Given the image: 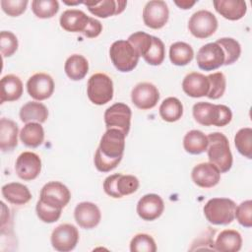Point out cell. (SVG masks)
I'll return each instance as SVG.
<instances>
[{
    "mask_svg": "<svg viewBox=\"0 0 252 252\" xmlns=\"http://www.w3.org/2000/svg\"><path fill=\"white\" fill-rule=\"evenodd\" d=\"M193 116L201 125L223 127L231 121L232 112L226 105L200 101L193 105Z\"/></svg>",
    "mask_w": 252,
    "mask_h": 252,
    "instance_id": "cell-1",
    "label": "cell"
},
{
    "mask_svg": "<svg viewBox=\"0 0 252 252\" xmlns=\"http://www.w3.org/2000/svg\"><path fill=\"white\" fill-rule=\"evenodd\" d=\"M131 116L132 111L127 104L116 102L109 106L104 112V122L106 128L119 129L127 136L130 130Z\"/></svg>",
    "mask_w": 252,
    "mask_h": 252,
    "instance_id": "cell-8",
    "label": "cell"
},
{
    "mask_svg": "<svg viewBox=\"0 0 252 252\" xmlns=\"http://www.w3.org/2000/svg\"><path fill=\"white\" fill-rule=\"evenodd\" d=\"M196 61L200 69L213 71L224 64V54L217 42H210L198 50Z\"/></svg>",
    "mask_w": 252,
    "mask_h": 252,
    "instance_id": "cell-12",
    "label": "cell"
},
{
    "mask_svg": "<svg viewBox=\"0 0 252 252\" xmlns=\"http://www.w3.org/2000/svg\"><path fill=\"white\" fill-rule=\"evenodd\" d=\"M213 4L220 15L230 21L240 20L247 11L246 3L241 0H215Z\"/></svg>",
    "mask_w": 252,
    "mask_h": 252,
    "instance_id": "cell-23",
    "label": "cell"
},
{
    "mask_svg": "<svg viewBox=\"0 0 252 252\" xmlns=\"http://www.w3.org/2000/svg\"><path fill=\"white\" fill-rule=\"evenodd\" d=\"M235 218L244 227L252 226V201L246 200L235 209Z\"/></svg>",
    "mask_w": 252,
    "mask_h": 252,
    "instance_id": "cell-44",
    "label": "cell"
},
{
    "mask_svg": "<svg viewBox=\"0 0 252 252\" xmlns=\"http://www.w3.org/2000/svg\"><path fill=\"white\" fill-rule=\"evenodd\" d=\"M64 70L68 78L73 81H80L85 78L89 71V62L83 55L73 54L67 58Z\"/></svg>",
    "mask_w": 252,
    "mask_h": 252,
    "instance_id": "cell-30",
    "label": "cell"
},
{
    "mask_svg": "<svg viewBox=\"0 0 252 252\" xmlns=\"http://www.w3.org/2000/svg\"><path fill=\"white\" fill-rule=\"evenodd\" d=\"M121 159H122V158H108V157L104 156L98 148L95 151L94 158V165H95L96 169L100 172H109V171H111L112 169H114L120 163Z\"/></svg>",
    "mask_w": 252,
    "mask_h": 252,
    "instance_id": "cell-43",
    "label": "cell"
},
{
    "mask_svg": "<svg viewBox=\"0 0 252 252\" xmlns=\"http://www.w3.org/2000/svg\"><path fill=\"white\" fill-rule=\"evenodd\" d=\"M169 10L162 0L149 1L143 10L144 24L153 30H158L165 26L168 21Z\"/></svg>",
    "mask_w": 252,
    "mask_h": 252,
    "instance_id": "cell-11",
    "label": "cell"
},
{
    "mask_svg": "<svg viewBox=\"0 0 252 252\" xmlns=\"http://www.w3.org/2000/svg\"><path fill=\"white\" fill-rule=\"evenodd\" d=\"M164 210V203L158 194H146L137 204V214L144 220H155L159 218Z\"/></svg>",
    "mask_w": 252,
    "mask_h": 252,
    "instance_id": "cell-17",
    "label": "cell"
},
{
    "mask_svg": "<svg viewBox=\"0 0 252 252\" xmlns=\"http://www.w3.org/2000/svg\"><path fill=\"white\" fill-rule=\"evenodd\" d=\"M194 51L191 45L183 41H177L169 47V59L176 66H185L192 61Z\"/></svg>",
    "mask_w": 252,
    "mask_h": 252,
    "instance_id": "cell-32",
    "label": "cell"
},
{
    "mask_svg": "<svg viewBox=\"0 0 252 252\" xmlns=\"http://www.w3.org/2000/svg\"><path fill=\"white\" fill-rule=\"evenodd\" d=\"M222 49L224 54V64L230 65L238 60L241 54V46L239 42L231 37H221L216 41Z\"/></svg>",
    "mask_w": 252,
    "mask_h": 252,
    "instance_id": "cell-34",
    "label": "cell"
},
{
    "mask_svg": "<svg viewBox=\"0 0 252 252\" xmlns=\"http://www.w3.org/2000/svg\"><path fill=\"white\" fill-rule=\"evenodd\" d=\"M18 49V38L17 36L7 31L0 32V50L3 57L12 56Z\"/></svg>",
    "mask_w": 252,
    "mask_h": 252,
    "instance_id": "cell-42",
    "label": "cell"
},
{
    "mask_svg": "<svg viewBox=\"0 0 252 252\" xmlns=\"http://www.w3.org/2000/svg\"><path fill=\"white\" fill-rule=\"evenodd\" d=\"M208 77L209 80V93L207 96L211 99H218L222 96L226 87V80L224 75L221 72H216L210 74Z\"/></svg>",
    "mask_w": 252,
    "mask_h": 252,
    "instance_id": "cell-39",
    "label": "cell"
},
{
    "mask_svg": "<svg viewBox=\"0 0 252 252\" xmlns=\"http://www.w3.org/2000/svg\"><path fill=\"white\" fill-rule=\"evenodd\" d=\"M36 215L39 218L40 220L46 223H52L59 220L61 216V209L53 208L45 203H43L41 200H38L35 207Z\"/></svg>",
    "mask_w": 252,
    "mask_h": 252,
    "instance_id": "cell-41",
    "label": "cell"
},
{
    "mask_svg": "<svg viewBox=\"0 0 252 252\" xmlns=\"http://www.w3.org/2000/svg\"><path fill=\"white\" fill-rule=\"evenodd\" d=\"M174 3L183 10H187L190 9L191 7H193L196 4V1H190V0H181V1H174Z\"/></svg>",
    "mask_w": 252,
    "mask_h": 252,
    "instance_id": "cell-47",
    "label": "cell"
},
{
    "mask_svg": "<svg viewBox=\"0 0 252 252\" xmlns=\"http://www.w3.org/2000/svg\"><path fill=\"white\" fill-rule=\"evenodd\" d=\"M183 147L191 155H200L207 151L208 137L200 130H191L183 138Z\"/></svg>",
    "mask_w": 252,
    "mask_h": 252,
    "instance_id": "cell-31",
    "label": "cell"
},
{
    "mask_svg": "<svg viewBox=\"0 0 252 252\" xmlns=\"http://www.w3.org/2000/svg\"><path fill=\"white\" fill-rule=\"evenodd\" d=\"M28 3V0H1V7L8 16L18 17L26 11Z\"/></svg>",
    "mask_w": 252,
    "mask_h": 252,
    "instance_id": "cell-45",
    "label": "cell"
},
{
    "mask_svg": "<svg viewBox=\"0 0 252 252\" xmlns=\"http://www.w3.org/2000/svg\"><path fill=\"white\" fill-rule=\"evenodd\" d=\"M218 29L216 16L207 10L195 12L188 22V30L197 38L210 37Z\"/></svg>",
    "mask_w": 252,
    "mask_h": 252,
    "instance_id": "cell-7",
    "label": "cell"
},
{
    "mask_svg": "<svg viewBox=\"0 0 252 252\" xmlns=\"http://www.w3.org/2000/svg\"><path fill=\"white\" fill-rule=\"evenodd\" d=\"M74 218L79 226L85 229H92L99 223L101 214L95 204L81 202L74 210Z\"/></svg>",
    "mask_w": 252,
    "mask_h": 252,
    "instance_id": "cell-18",
    "label": "cell"
},
{
    "mask_svg": "<svg viewBox=\"0 0 252 252\" xmlns=\"http://www.w3.org/2000/svg\"><path fill=\"white\" fill-rule=\"evenodd\" d=\"M241 246V234L234 229H224L218 235L214 249L220 252H237Z\"/></svg>",
    "mask_w": 252,
    "mask_h": 252,
    "instance_id": "cell-26",
    "label": "cell"
},
{
    "mask_svg": "<svg viewBox=\"0 0 252 252\" xmlns=\"http://www.w3.org/2000/svg\"><path fill=\"white\" fill-rule=\"evenodd\" d=\"M109 56L114 67L120 72H130L138 64L140 56L128 40H116L109 49Z\"/></svg>",
    "mask_w": 252,
    "mask_h": 252,
    "instance_id": "cell-4",
    "label": "cell"
},
{
    "mask_svg": "<svg viewBox=\"0 0 252 252\" xmlns=\"http://www.w3.org/2000/svg\"><path fill=\"white\" fill-rule=\"evenodd\" d=\"M165 56V48L163 42L157 36H153V42L152 46L147 52V54L143 57L144 60L153 66H158L160 65Z\"/></svg>",
    "mask_w": 252,
    "mask_h": 252,
    "instance_id": "cell-38",
    "label": "cell"
},
{
    "mask_svg": "<svg viewBox=\"0 0 252 252\" xmlns=\"http://www.w3.org/2000/svg\"><path fill=\"white\" fill-rule=\"evenodd\" d=\"M27 91L35 100L47 99L54 92V81L48 74L36 73L28 80Z\"/></svg>",
    "mask_w": 252,
    "mask_h": 252,
    "instance_id": "cell-16",
    "label": "cell"
},
{
    "mask_svg": "<svg viewBox=\"0 0 252 252\" xmlns=\"http://www.w3.org/2000/svg\"><path fill=\"white\" fill-rule=\"evenodd\" d=\"M131 252H156L157 245L154 238L147 233L136 234L130 242Z\"/></svg>",
    "mask_w": 252,
    "mask_h": 252,
    "instance_id": "cell-40",
    "label": "cell"
},
{
    "mask_svg": "<svg viewBox=\"0 0 252 252\" xmlns=\"http://www.w3.org/2000/svg\"><path fill=\"white\" fill-rule=\"evenodd\" d=\"M234 144L237 151L245 158H252V129L241 128L234 136Z\"/></svg>",
    "mask_w": 252,
    "mask_h": 252,
    "instance_id": "cell-35",
    "label": "cell"
},
{
    "mask_svg": "<svg viewBox=\"0 0 252 252\" xmlns=\"http://www.w3.org/2000/svg\"><path fill=\"white\" fill-rule=\"evenodd\" d=\"M15 169L21 179L25 181L33 180L40 173L41 159L39 156L32 152H24L17 158Z\"/></svg>",
    "mask_w": 252,
    "mask_h": 252,
    "instance_id": "cell-15",
    "label": "cell"
},
{
    "mask_svg": "<svg viewBox=\"0 0 252 252\" xmlns=\"http://www.w3.org/2000/svg\"><path fill=\"white\" fill-rule=\"evenodd\" d=\"M19 128L16 122L8 118L0 120V149L2 152L13 151L18 145Z\"/></svg>",
    "mask_w": 252,
    "mask_h": 252,
    "instance_id": "cell-25",
    "label": "cell"
},
{
    "mask_svg": "<svg viewBox=\"0 0 252 252\" xmlns=\"http://www.w3.org/2000/svg\"><path fill=\"white\" fill-rule=\"evenodd\" d=\"M128 42L133 46L140 57H144L152 46L153 35L144 32H137L128 37Z\"/></svg>",
    "mask_w": 252,
    "mask_h": 252,
    "instance_id": "cell-37",
    "label": "cell"
},
{
    "mask_svg": "<svg viewBox=\"0 0 252 252\" xmlns=\"http://www.w3.org/2000/svg\"><path fill=\"white\" fill-rule=\"evenodd\" d=\"M71 193L66 185L59 181H50L40 190L39 200L57 209H63L69 203Z\"/></svg>",
    "mask_w": 252,
    "mask_h": 252,
    "instance_id": "cell-9",
    "label": "cell"
},
{
    "mask_svg": "<svg viewBox=\"0 0 252 252\" xmlns=\"http://www.w3.org/2000/svg\"><path fill=\"white\" fill-rule=\"evenodd\" d=\"M209 88L208 77L197 72L187 74L182 82L183 92L191 97H202L207 95Z\"/></svg>",
    "mask_w": 252,
    "mask_h": 252,
    "instance_id": "cell-21",
    "label": "cell"
},
{
    "mask_svg": "<svg viewBox=\"0 0 252 252\" xmlns=\"http://www.w3.org/2000/svg\"><path fill=\"white\" fill-rule=\"evenodd\" d=\"M1 99L0 102L18 100L23 94V83L21 79L13 74L4 76L0 81Z\"/></svg>",
    "mask_w": 252,
    "mask_h": 252,
    "instance_id": "cell-24",
    "label": "cell"
},
{
    "mask_svg": "<svg viewBox=\"0 0 252 252\" xmlns=\"http://www.w3.org/2000/svg\"><path fill=\"white\" fill-rule=\"evenodd\" d=\"M20 139L23 144L30 148L39 147L44 140V130L40 123L29 122L22 128Z\"/></svg>",
    "mask_w": 252,
    "mask_h": 252,
    "instance_id": "cell-29",
    "label": "cell"
},
{
    "mask_svg": "<svg viewBox=\"0 0 252 252\" xmlns=\"http://www.w3.org/2000/svg\"><path fill=\"white\" fill-rule=\"evenodd\" d=\"M48 117L47 107L37 101H29L25 103L20 109V118L23 122H37L43 123Z\"/></svg>",
    "mask_w": 252,
    "mask_h": 252,
    "instance_id": "cell-28",
    "label": "cell"
},
{
    "mask_svg": "<svg viewBox=\"0 0 252 252\" xmlns=\"http://www.w3.org/2000/svg\"><path fill=\"white\" fill-rule=\"evenodd\" d=\"M50 240L55 250L69 252L76 247L79 241V231L75 225L63 223L53 229Z\"/></svg>",
    "mask_w": 252,
    "mask_h": 252,
    "instance_id": "cell-10",
    "label": "cell"
},
{
    "mask_svg": "<svg viewBox=\"0 0 252 252\" xmlns=\"http://www.w3.org/2000/svg\"><path fill=\"white\" fill-rule=\"evenodd\" d=\"M208 158L220 173L227 172L232 166V154L229 149V143L225 135L220 132H214L208 136Z\"/></svg>",
    "mask_w": 252,
    "mask_h": 252,
    "instance_id": "cell-2",
    "label": "cell"
},
{
    "mask_svg": "<svg viewBox=\"0 0 252 252\" xmlns=\"http://www.w3.org/2000/svg\"><path fill=\"white\" fill-rule=\"evenodd\" d=\"M87 94L89 99L96 105L109 102L113 97V82L104 73H95L88 81Z\"/></svg>",
    "mask_w": 252,
    "mask_h": 252,
    "instance_id": "cell-5",
    "label": "cell"
},
{
    "mask_svg": "<svg viewBox=\"0 0 252 252\" xmlns=\"http://www.w3.org/2000/svg\"><path fill=\"white\" fill-rule=\"evenodd\" d=\"M102 31V25L101 23L94 19V18H90V23L85 31V32L83 33L85 36L89 37V38H94V37H96L100 34Z\"/></svg>",
    "mask_w": 252,
    "mask_h": 252,
    "instance_id": "cell-46",
    "label": "cell"
},
{
    "mask_svg": "<svg viewBox=\"0 0 252 252\" xmlns=\"http://www.w3.org/2000/svg\"><path fill=\"white\" fill-rule=\"evenodd\" d=\"M139 188V180L134 175L115 173L107 176L103 182L104 192L112 198H122L135 193Z\"/></svg>",
    "mask_w": 252,
    "mask_h": 252,
    "instance_id": "cell-6",
    "label": "cell"
},
{
    "mask_svg": "<svg viewBox=\"0 0 252 252\" xmlns=\"http://www.w3.org/2000/svg\"><path fill=\"white\" fill-rule=\"evenodd\" d=\"M125 137L126 135L119 129L109 128L102 135L98 149L108 158H122L125 150Z\"/></svg>",
    "mask_w": 252,
    "mask_h": 252,
    "instance_id": "cell-13",
    "label": "cell"
},
{
    "mask_svg": "<svg viewBox=\"0 0 252 252\" xmlns=\"http://www.w3.org/2000/svg\"><path fill=\"white\" fill-rule=\"evenodd\" d=\"M183 114V105L181 101L173 96L165 98L159 106V115L166 122H175Z\"/></svg>",
    "mask_w": 252,
    "mask_h": 252,
    "instance_id": "cell-33",
    "label": "cell"
},
{
    "mask_svg": "<svg viewBox=\"0 0 252 252\" xmlns=\"http://www.w3.org/2000/svg\"><path fill=\"white\" fill-rule=\"evenodd\" d=\"M64 3H65V4H67V5H77V4H81V3H83V2H80V1H76V2H68V1H64Z\"/></svg>",
    "mask_w": 252,
    "mask_h": 252,
    "instance_id": "cell-48",
    "label": "cell"
},
{
    "mask_svg": "<svg viewBox=\"0 0 252 252\" xmlns=\"http://www.w3.org/2000/svg\"><path fill=\"white\" fill-rule=\"evenodd\" d=\"M32 10L37 18L49 19L57 14L59 3L56 0H33Z\"/></svg>",
    "mask_w": 252,
    "mask_h": 252,
    "instance_id": "cell-36",
    "label": "cell"
},
{
    "mask_svg": "<svg viewBox=\"0 0 252 252\" xmlns=\"http://www.w3.org/2000/svg\"><path fill=\"white\" fill-rule=\"evenodd\" d=\"M236 204L228 198H213L204 206L207 220L216 225H227L235 219Z\"/></svg>",
    "mask_w": 252,
    "mask_h": 252,
    "instance_id": "cell-3",
    "label": "cell"
},
{
    "mask_svg": "<svg viewBox=\"0 0 252 252\" xmlns=\"http://www.w3.org/2000/svg\"><path fill=\"white\" fill-rule=\"evenodd\" d=\"M90 18L83 11L77 9H69L60 16V26L63 30L70 32H85Z\"/></svg>",
    "mask_w": 252,
    "mask_h": 252,
    "instance_id": "cell-20",
    "label": "cell"
},
{
    "mask_svg": "<svg viewBox=\"0 0 252 252\" xmlns=\"http://www.w3.org/2000/svg\"><path fill=\"white\" fill-rule=\"evenodd\" d=\"M89 11L99 18H108L113 15L122 13L127 5V1L124 0H101L93 2H83Z\"/></svg>",
    "mask_w": 252,
    "mask_h": 252,
    "instance_id": "cell-22",
    "label": "cell"
},
{
    "mask_svg": "<svg viewBox=\"0 0 252 252\" xmlns=\"http://www.w3.org/2000/svg\"><path fill=\"white\" fill-rule=\"evenodd\" d=\"M131 99L138 108L147 110L157 105L159 100V93L157 87L151 83H139L131 92Z\"/></svg>",
    "mask_w": 252,
    "mask_h": 252,
    "instance_id": "cell-14",
    "label": "cell"
},
{
    "mask_svg": "<svg viewBox=\"0 0 252 252\" xmlns=\"http://www.w3.org/2000/svg\"><path fill=\"white\" fill-rule=\"evenodd\" d=\"M1 192L5 200L14 205H25L32 199L29 188L19 182H11L3 185Z\"/></svg>",
    "mask_w": 252,
    "mask_h": 252,
    "instance_id": "cell-27",
    "label": "cell"
},
{
    "mask_svg": "<svg viewBox=\"0 0 252 252\" xmlns=\"http://www.w3.org/2000/svg\"><path fill=\"white\" fill-rule=\"evenodd\" d=\"M193 182L201 188H212L220 180V170L211 162H202L195 165L191 172Z\"/></svg>",
    "mask_w": 252,
    "mask_h": 252,
    "instance_id": "cell-19",
    "label": "cell"
}]
</instances>
